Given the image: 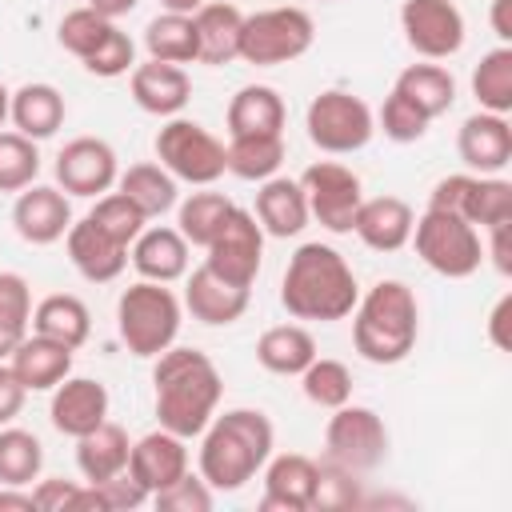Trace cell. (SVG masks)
I'll return each instance as SVG.
<instances>
[{
    "label": "cell",
    "mask_w": 512,
    "mask_h": 512,
    "mask_svg": "<svg viewBox=\"0 0 512 512\" xmlns=\"http://www.w3.org/2000/svg\"><path fill=\"white\" fill-rule=\"evenodd\" d=\"M152 388H156V420L160 428L192 440L208 428V420L220 408L224 380L220 368L212 364L208 352L200 348H164L152 368Z\"/></svg>",
    "instance_id": "cell-1"
},
{
    "label": "cell",
    "mask_w": 512,
    "mask_h": 512,
    "mask_svg": "<svg viewBox=\"0 0 512 512\" xmlns=\"http://www.w3.org/2000/svg\"><path fill=\"white\" fill-rule=\"evenodd\" d=\"M356 300H360L356 272L332 244L308 240L292 252L284 280H280V304L288 316L332 324V320L352 316Z\"/></svg>",
    "instance_id": "cell-2"
},
{
    "label": "cell",
    "mask_w": 512,
    "mask_h": 512,
    "mask_svg": "<svg viewBox=\"0 0 512 512\" xmlns=\"http://www.w3.org/2000/svg\"><path fill=\"white\" fill-rule=\"evenodd\" d=\"M200 476L212 492H240L272 456L276 428L260 408H228L200 432Z\"/></svg>",
    "instance_id": "cell-3"
},
{
    "label": "cell",
    "mask_w": 512,
    "mask_h": 512,
    "mask_svg": "<svg viewBox=\"0 0 512 512\" xmlns=\"http://www.w3.org/2000/svg\"><path fill=\"white\" fill-rule=\"evenodd\" d=\"M420 304L404 280L372 284L352 308V344L368 364H400L416 348Z\"/></svg>",
    "instance_id": "cell-4"
},
{
    "label": "cell",
    "mask_w": 512,
    "mask_h": 512,
    "mask_svg": "<svg viewBox=\"0 0 512 512\" xmlns=\"http://www.w3.org/2000/svg\"><path fill=\"white\" fill-rule=\"evenodd\" d=\"M180 324H184V304L168 284L136 280L116 300V332L124 348L140 360H156L164 348H172Z\"/></svg>",
    "instance_id": "cell-5"
},
{
    "label": "cell",
    "mask_w": 512,
    "mask_h": 512,
    "mask_svg": "<svg viewBox=\"0 0 512 512\" xmlns=\"http://www.w3.org/2000/svg\"><path fill=\"white\" fill-rule=\"evenodd\" d=\"M408 244H416V256L444 280H468L484 264L480 228L444 208H424V216H416L412 224Z\"/></svg>",
    "instance_id": "cell-6"
},
{
    "label": "cell",
    "mask_w": 512,
    "mask_h": 512,
    "mask_svg": "<svg viewBox=\"0 0 512 512\" xmlns=\"http://www.w3.org/2000/svg\"><path fill=\"white\" fill-rule=\"evenodd\" d=\"M316 40V24L304 8L280 4V8H260L244 16L240 28V60L256 68H276L300 60Z\"/></svg>",
    "instance_id": "cell-7"
},
{
    "label": "cell",
    "mask_w": 512,
    "mask_h": 512,
    "mask_svg": "<svg viewBox=\"0 0 512 512\" xmlns=\"http://www.w3.org/2000/svg\"><path fill=\"white\" fill-rule=\"evenodd\" d=\"M304 128H308V140L320 152H328V156H352V152H360L372 140L376 116H372V108L356 92L324 88L320 96H312V104L304 112Z\"/></svg>",
    "instance_id": "cell-8"
},
{
    "label": "cell",
    "mask_w": 512,
    "mask_h": 512,
    "mask_svg": "<svg viewBox=\"0 0 512 512\" xmlns=\"http://www.w3.org/2000/svg\"><path fill=\"white\" fill-rule=\"evenodd\" d=\"M156 160L160 168H168L176 176V184H196V188H208L216 184L224 172H228V160H224V144L196 120H184V116H168V124L156 132Z\"/></svg>",
    "instance_id": "cell-9"
},
{
    "label": "cell",
    "mask_w": 512,
    "mask_h": 512,
    "mask_svg": "<svg viewBox=\"0 0 512 512\" xmlns=\"http://www.w3.org/2000/svg\"><path fill=\"white\" fill-rule=\"evenodd\" d=\"M324 448H328L332 464L364 476L388 460V424L380 420V412H372L364 404H340L328 416Z\"/></svg>",
    "instance_id": "cell-10"
},
{
    "label": "cell",
    "mask_w": 512,
    "mask_h": 512,
    "mask_svg": "<svg viewBox=\"0 0 512 512\" xmlns=\"http://www.w3.org/2000/svg\"><path fill=\"white\" fill-rule=\"evenodd\" d=\"M428 208H444L464 216L476 228H496L512 220V184L504 176H476V172H452L436 180Z\"/></svg>",
    "instance_id": "cell-11"
},
{
    "label": "cell",
    "mask_w": 512,
    "mask_h": 512,
    "mask_svg": "<svg viewBox=\"0 0 512 512\" xmlns=\"http://www.w3.org/2000/svg\"><path fill=\"white\" fill-rule=\"evenodd\" d=\"M300 188H304V200H308V216L344 236L352 232V220H356V208L364 200V184L360 176L348 168V164H336V160H316L304 168L300 176Z\"/></svg>",
    "instance_id": "cell-12"
},
{
    "label": "cell",
    "mask_w": 512,
    "mask_h": 512,
    "mask_svg": "<svg viewBox=\"0 0 512 512\" xmlns=\"http://www.w3.org/2000/svg\"><path fill=\"white\" fill-rule=\"evenodd\" d=\"M204 252H208L204 264L216 276H224L240 288H252V280L260 276V260H264V228L248 208H232Z\"/></svg>",
    "instance_id": "cell-13"
},
{
    "label": "cell",
    "mask_w": 512,
    "mask_h": 512,
    "mask_svg": "<svg viewBox=\"0 0 512 512\" xmlns=\"http://www.w3.org/2000/svg\"><path fill=\"white\" fill-rule=\"evenodd\" d=\"M400 28L416 56L448 60L464 48V12L452 0H404Z\"/></svg>",
    "instance_id": "cell-14"
},
{
    "label": "cell",
    "mask_w": 512,
    "mask_h": 512,
    "mask_svg": "<svg viewBox=\"0 0 512 512\" xmlns=\"http://www.w3.org/2000/svg\"><path fill=\"white\" fill-rule=\"evenodd\" d=\"M56 188H64L68 196H84L96 200L104 192L116 188L120 164H116V148L100 136H76L56 152Z\"/></svg>",
    "instance_id": "cell-15"
},
{
    "label": "cell",
    "mask_w": 512,
    "mask_h": 512,
    "mask_svg": "<svg viewBox=\"0 0 512 512\" xmlns=\"http://www.w3.org/2000/svg\"><path fill=\"white\" fill-rule=\"evenodd\" d=\"M12 224H16V236L24 244H36V248L64 240V232L72 228L68 192L56 184H28L24 192H16Z\"/></svg>",
    "instance_id": "cell-16"
},
{
    "label": "cell",
    "mask_w": 512,
    "mask_h": 512,
    "mask_svg": "<svg viewBox=\"0 0 512 512\" xmlns=\"http://www.w3.org/2000/svg\"><path fill=\"white\" fill-rule=\"evenodd\" d=\"M456 152L476 176H500L512 164V124L496 112H472L456 132Z\"/></svg>",
    "instance_id": "cell-17"
},
{
    "label": "cell",
    "mask_w": 512,
    "mask_h": 512,
    "mask_svg": "<svg viewBox=\"0 0 512 512\" xmlns=\"http://www.w3.org/2000/svg\"><path fill=\"white\" fill-rule=\"evenodd\" d=\"M316 476H320V460L304 452L268 456L260 512H308L316 496Z\"/></svg>",
    "instance_id": "cell-18"
},
{
    "label": "cell",
    "mask_w": 512,
    "mask_h": 512,
    "mask_svg": "<svg viewBox=\"0 0 512 512\" xmlns=\"http://www.w3.org/2000/svg\"><path fill=\"white\" fill-rule=\"evenodd\" d=\"M48 416H52V428L60 436H84L92 432L96 424L108 420V388L92 376H64L56 388H52V404H48Z\"/></svg>",
    "instance_id": "cell-19"
},
{
    "label": "cell",
    "mask_w": 512,
    "mask_h": 512,
    "mask_svg": "<svg viewBox=\"0 0 512 512\" xmlns=\"http://www.w3.org/2000/svg\"><path fill=\"white\" fill-rule=\"evenodd\" d=\"M252 288H240L224 276H216L208 264H200L196 272H188L184 284V308L192 312V320L208 324V328H228L248 312Z\"/></svg>",
    "instance_id": "cell-20"
},
{
    "label": "cell",
    "mask_w": 512,
    "mask_h": 512,
    "mask_svg": "<svg viewBox=\"0 0 512 512\" xmlns=\"http://www.w3.org/2000/svg\"><path fill=\"white\" fill-rule=\"evenodd\" d=\"M64 248H68V260L72 268L88 280V284H112L124 268H128V248L120 240H112L100 224H92L88 216L84 220H72V228L64 232Z\"/></svg>",
    "instance_id": "cell-21"
},
{
    "label": "cell",
    "mask_w": 512,
    "mask_h": 512,
    "mask_svg": "<svg viewBox=\"0 0 512 512\" xmlns=\"http://www.w3.org/2000/svg\"><path fill=\"white\" fill-rule=\"evenodd\" d=\"M184 472H188V440L168 432V428L140 436L128 452V476L140 480L148 488V496H156L160 488H168Z\"/></svg>",
    "instance_id": "cell-22"
},
{
    "label": "cell",
    "mask_w": 512,
    "mask_h": 512,
    "mask_svg": "<svg viewBox=\"0 0 512 512\" xmlns=\"http://www.w3.org/2000/svg\"><path fill=\"white\" fill-rule=\"evenodd\" d=\"M412 224H416V212H412L408 200H400V196H372V200H360L352 232L372 252H400L412 240Z\"/></svg>",
    "instance_id": "cell-23"
},
{
    "label": "cell",
    "mask_w": 512,
    "mask_h": 512,
    "mask_svg": "<svg viewBox=\"0 0 512 512\" xmlns=\"http://www.w3.org/2000/svg\"><path fill=\"white\" fill-rule=\"evenodd\" d=\"M132 100L140 112L148 116H180L184 104L192 100V80L180 64H164V60H148L132 68Z\"/></svg>",
    "instance_id": "cell-24"
},
{
    "label": "cell",
    "mask_w": 512,
    "mask_h": 512,
    "mask_svg": "<svg viewBox=\"0 0 512 512\" xmlns=\"http://www.w3.org/2000/svg\"><path fill=\"white\" fill-rule=\"evenodd\" d=\"M196 24V60L200 64H232L240 60V28H244V12L228 0H204L192 12Z\"/></svg>",
    "instance_id": "cell-25"
},
{
    "label": "cell",
    "mask_w": 512,
    "mask_h": 512,
    "mask_svg": "<svg viewBox=\"0 0 512 512\" xmlns=\"http://www.w3.org/2000/svg\"><path fill=\"white\" fill-rule=\"evenodd\" d=\"M264 228V236H276V240H288V236H300L308 228V200H304V188L300 180H288V176H268L260 180V192H256V212H252Z\"/></svg>",
    "instance_id": "cell-26"
},
{
    "label": "cell",
    "mask_w": 512,
    "mask_h": 512,
    "mask_svg": "<svg viewBox=\"0 0 512 512\" xmlns=\"http://www.w3.org/2000/svg\"><path fill=\"white\" fill-rule=\"evenodd\" d=\"M132 268L140 272V280H156V284H172L188 276V240L176 228L152 224L132 240Z\"/></svg>",
    "instance_id": "cell-27"
},
{
    "label": "cell",
    "mask_w": 512,
    "mask_h": 512,
    "mask_svg": "<svg viewBox=\"0 0 512 512\" xmlns=\"http://www.w3.org/2000/svg\"><path fill=\"white\" fill-rule=\"evenodd\" d=\"M68 116V104L60 96L56 84H44V80H32V84H20L8 100V120L16 124L20 136L28 140H48L60 132Z\"/></svg>",
    "instance_id": "cell-28"
},
{
    "label": "cell",
    "mask_w": 512,
    "mask_h": 512,
    "mask_svg": "<svg viewBox=\"0 0 512 512\" xmlns=\"http://www.w3.org/2000/svg\"><path fill=\"white\" fill-rule=\"evenodd\" d=\"M8 364H12V372L20 376V384L28 392H52L72 372V348L56 344V340H48L40 332H28L16 344V352L8 356Z\"/></svg>",
    "instance_id": "cell-29"
},
{
    "label": "cell",
    "mask_w": 512,
    "mask_h": 512,
    "mask_svg": "<svg viewBox=\"0 0 512 512\" xmlns=\"http://www.w3.org/2000/svg\"><path fill=\"white\" fill-rule=\"evenodd\" d=\"M32 332H40V336H48L56 344H68L76 352L92 336V312H88V304L80 296L52 292L32 308Z\"/></svg>",
    "instance_id": "cell-30"
},
{
    "label": "cell",
    "mask_w": 512,
    "mask_h": 512,
    "mask_svg": "<svg viewBox=\"0 0 512 512\" xmlns=\"http://www.w3.org/2000/svg\"><path fill=\"white\" fill-rule=\"evenodd\" d=\"M128 452H132V440H128V432H124L120 424H112V420H104V424H96L92 432L76 436V468H80V476H84L88 484L124 472V468H128Z\"/></svg>",
    "instance_id": "cell-31"
},
{
    "label": "cell",
    "mask_w": 512,
    "mask_h": 512,
    "mask_svg": "<svg viewBox=\"0 0 512 512\" xmlns=\"http://www.w3.org/2000/svg\"><path fill=\"white\" fill-rule=\"evenodd\" d=\"M284 100L268 84H244L228 100V136H260V132H284Z\"/></svg>",
    "instance_id": "cell-32"
},
{
    "label": "cell",
    "mask_w": 512,
    "mask_h": 512,
    "mask_svg": "<svg viewBox=\"0 0 512 512\" xmlns=\"http://www.w3.org/2000/svg\"><path fill=\"white\" fill-rule=\"evenodd\" d=\"M256 360L272 376H300L316 360V340L304 324H276V328L260 332Z\"/></svg>",
    "instance_id": "cell-33"
},
{
    "label": "cell",
    "mask_w": 512,
    "mask_h": 512,
    "mask_svg": "<svg viewBox=\"0 0 512 512\" xmlns=\"http://www.w3.org/2000/svg\"><path fill=\"white\" fill-rule=\"evenodd\" d=\"M400 96H408L428 120L444 116L452 104H456V76L444 68V64H408L396 84H392Z\"/></svg>",
    "instance_id": "cell-34"
},
{
    "label": "cell",
    "mask_w": 512,
    "mask_h": 512,
    "mask_svg": "<svg viewBox=\"0 0 512 512\" xmlns=\"http://www.w3.org/2000/svg\"><path fill=\"white\" fill-rule=\"evenodd\" d=\"M116 188L152 220V216H164V212H172L176 208V200H180V188H176V176L168 172V168H160V164H152V160H144V164H132L128 172H120L116 176Z\"/></svg>",
    "instance_id": "cell-35"
},
{
    "label": "cell",
    "mask_w": 512,
    "mask_h": 512,
    "mask_svg": "<svg viewBox=\"0 0 512 512\" xmlns=\"http://www.w3.org/2000/svg\"><path fill=\"white\" fill-rule=\"evenodd\" d=\"M228 172L240 180H268L284 164V132H260V136H232L224 148Z\"/></svg>",
    "instance_id": "cell-36"
},
{
    "label": "cell",
    "mask_w": 512,
    "mask_h": 512,
    "mask_svg": "<svg viewBox=\"0 0 512 512\" xmlns=\"http://www.w3.org/2000/svg\"><path fill=\"white\" fill-rule=\"evenodd\" d=\"M236 204L224 192H192L176 200V232L188 240V248H208V240L220 232Z\"/></svg>",
    "instance_id": "cell-37"
},
{
    "label": "cell",
    "mask_w": 512,
    "mask_h": 512,
    "mask_svg": "<svg viewBox=\"0 0 512 512\" xmlns=\"http://www.w3.org/2000/svg\"><path fill=\"white\" fill-rule=\"evenodd\" d=\"M144 48L148 60L164 64H192L196 60V24L184 12H160L144 28Z\"/></svg>",
    "instance_id": "cell-38"
},
{
    "label": "cell",
    "mask_w": 512,
    "mask_h": 512,
    "mask_svg": "<svg viewBox=\"0 0 512 512\" xmlns=\"http://www.w3.org/2000/svg\"><path fill=\"white\" fill-rule=\"evenodd\" d=\"M472 96L484 112H512V44H500L480 56V64L472 68Z\"/></svg>",
    "instance_id": "cell-39"
},
{
    "label": "cell",
    "mask_w": 512,
    "mask_h": 512,
    "mask_svg": "<svg viewBox=\"0 0 512 512\" xmlns=\"http://www.w3.org/2000/svg\"><path fill=\"white\" fill-rule=\"evenodd\" d=\"M32 332V288L20 272H0V360Z\"/></svg>",
    "instance_id": "cell-40"
},
{
    "label": "cell",
    "mask_w": 512,
    "mask_h": 512,
    "mask_svg": "<svg viewBox=\"0 0 512 512\" xmlns=\"http://www.w3.org/2000/svg\"><path fill=\"white\" fill-rule=\"evenodd\" d=\"M44 468V444L28 432V428H0V484H20L28 488L32 480H40Z\"/></svg>",
    "instance_id": "cell-41"
},
{
    "label": "cell",
    "mask_w": 512,
    "mask_h": 512,
    "mask_svg": "<svg viewBox=\"0 0 512 512\" xmlns=\"http://www.w3.org/2000/svg\"><path fill=\"white\" fill-rule=\"evenodd\" d=\"M300 388H304V396L316 408H328L332 412V408H340V404L352 400V372H348V364H340L332 356H316L300 372Z\"/></svg>",
    "instance_id": "cell-42"
},
{
    "label": "cell",
    "mask_w": 512,
    "mask_h": 512,
    "mask_svg": "<svg viewBox=\"0 0 512 512\" xmlns=\"http://www.w3.org/2000/svg\"><path fill=\"white\" fill-rule=\"evenodd\" d=\"M40 176V148L20 132H0V192H24Z\"/></svg>",
    "instance_id": "cell-43"
},
{
    "label": "cell",
    "mask_w": 512,
    "mask_h": 512,
    "mask_svg": "<svg viewBox=\"0 0 512 512\" xmlns=\"http://www.w3.org/2000/svg\"><path fill=\"white\" fill-rule=\"evenodd\" d=\"M88 220L92 224H100L112 240H120L124 248H132V240L148 228V216L116 188V192H104V196H96V204H92V212H88Z\"/></svg>",
    "instance_id": "cell-44"
},
{
    "label": "cell",
    "mask_w": 512,
    "mask_h": 512,
    "mask_svg": "<svg viewBox=\"0 0 512 512\" xmlns=\"http://www.w3.org/2000/svg\"><path fill=\"white\" fill-rule=\"evenodd\" d=\"M112 24L116 20H108V16H100L96 8H72V12H64V20H60V28H56V40H60V48L64 52H72L76 60H88L92 52H96V44L112 32Z\"/></svg>",
    "instance_id": "cell-45"
},
{
    "label": "cell",
    "mask_w": 512,
    "mask_h": 512,
    "mask_svg": "<svg viewBox=\"0 0 512 512\" xmlns=\"http://www.w3.org/2000/svg\"><path fill=\"white\" fill-rule=\"evenodd\" d=\"M380 132L392 140V144H416L424 132H428V116L408 100V96H400L396 88L384 96V108H380Z\"/></svg>",
    "instance_id": "cell-46"
},
{
    "label": "cell",
    "mask_w": 512,
    "mask_h": 512,
    "mask_svg": "<svg viewBox=\"0 0 512 512\" xmlns=\"http://www.w3.org/2000/svg\"><path fill=\"white\" fill-rule=\"evenodd\" d=\"M80 64L92 76H100V80H116V76H124V72L136 68V44H132V36L120 24H112V32L96 44V52L88 60H80Z\"/></svg>",
    "instance_id": "cell-47"
},
{
    "label": "cell",
    "mask_w": 512,
    "mask_h": 512,
    "mask_svg": "<svg viewBox=\"0 0 512 512\" xmlns=\"http://www.w3.org/2000/svg\"><path fill=\"white\" fill-rule=\"evenodd\" d=\"M152 504H156L160 512H208V508L216 504V492L208 488L204 476L184 472L180 480H172L168 488H160V492L152 496Z\"/></svg>",
    "instance_id": "cell-48"
},
{
    "label": "cell",
    "mask_w": 512,
    "mask_h": 512,
    "mask_svg": "<svg viewBox=\"0 0 512 512\" xmlns=\"http://www.w3.org/2000/svg\"><path fill=\"white\" fill-rule=\"evenodd\" d=\"M88 488H92L96 512H132V508H140V504L152 500L148 488L128 476V468L116 472V476H108V480H96V484H88Z\"/></svg>",
    "instance_id": "cell-49"
},
{
    "label": "cell",
    "mask_w": 512,
    "mask_h": 512,
    "mask_svg": "<svg viewBox=\"0 0 512 512\" xmlns=\"http://www.w3.org/2000/svg\"><path fill=\"white\" fill-rule=\"evenodd\" d=\"M360 500L356 492V472L332 464V460H320V476H316V496H312V508H352Z\"/></svg>",
    "instance_id": "cell-50"
},
{
    "label": "cell",
    "mask_w": 512,
    "mask_h": 512,
    "mask_svg": "<svg viewBox=\"0 0 512 512\" xmlns=\"http://www.w3.org/2000/svg\"><path fill=\"white\" fill-rule=\"evenodd\" d=\"M80 484L64 480V476H48L32 488V504L36 512H80Z\"/></svg>",
    "instance_id": "cell-51"
},
{
    "label": "cell",
    "mask_w": 512,
    "mask_h": 512,
    "mask_svg": "<svg viewBox=\"0 0 512 512\" xmlns=\"http://www.w3.org/2000/svg\"><path fill=\"white\" fill-rule=\"evenodd\" d=\"M24 400H28V388L20 384V376L12 372V364L0 360V428L12 424V420L20 416Z\"/></svg>",
    "instance_id": "cell-52"
},
{
    "label": "cell",
    "mask_w": 512,
    "mask_h": 512,
    "mask_svg": "<svg viewBox=\"0 0 512 512\" xmlns=\"http://www.w3.org/2000/svg\"><path fill=\"white\" fill-rule=\"evenodd\" d=\"M484 256L492 260V268L500 276H512V220L508 224H496L488 228V244H484Z\"/></svg>",
    "instance_id": "cell-53"
},
{
    "label": "cell",
    "mask_w": 512,
    "mask_h": 512,
    "mask_svg": "<svg viewBox=\"0 0 512 512\" xmlns=\"http://www.w3.org/2000/svg\"><path fill=\"white\" fill-rule=\"evenodd\" d=\"M508 316H512V296H500V300H496V308L488 312V340H492L500 352H508V348H512Z\"/></svg>",
    "instance_id": "cell-54"
},
{
    "label": "cell",
    "mask_w": 512,
    "mask_h": 512,
    "mask_svg": "<svg viewBox=\"0 0 512 512\" xmlns=\"http://www.w3.org/2000/svg\"><path fill=\"white\" fill-rule=\"evenodd\" d=\"M0 512H36V504H32V488L0 484Z\"/></svg>",
    "instance_id": "cell-55"
},
{
    "label": "cell",
    "mask_w": 512,
    "mask_h": 512,
    "mask_svg": "<svg viewBox=\"0 0 512 512\" xmlns=\"http://www.w3.org/2000/svg\"><path fill=\"white\" fill-rule=\"evenodd\" d=\"M488 20H492L496 40H500V44H508V40H512V0H492Z\"/></svg>",
    "instance_id": "cell-56"
},
{
    "label": "cell",
    "mask_w": 512,
    "mask_h": 512,
    "mask_svg": "<svg viewBox=\"0 0 512 512\" xmlns=\"http://www.w3.org/2000/svg\"><path fill=\"white\" fill-rule=\"evenodd\" d=\"M136 4H140V0H88V8H96V12H100V16H108V20L128 16Z\"/></svg>",
    "instance_id": "cell-57"
},
{
    "label": "cell",
    "mask_w": 512,
    "mask_h": 512,
    "mask_svg": "<svg viewBox=\"0 0 512 512\" xmlns=\"http://www.w3.org/2000/svg\"><path fill=\"white\" fill-rule=\"evenodd\" d=\"M156 4H160L164 12H184V16H192V12H196L204 0H156Z\"/></svg>",
    "instance_id": "cell-58"
},
{
    "label": "cell",
    "mask_w": 512,
    "mask_h": 512,
    "mask_svg": "<svg viewBox=\"0 0 512 512\" xmlns=\"http://www.w3.org/2000/svg\"><path fill=\"white\" fill-rule=\"evenodd\" d=\"M8 100H12V92L0 84V128H4V120H8Z\"/></svg>",
    "instance_id": "cell-59"
}]
</instances>
